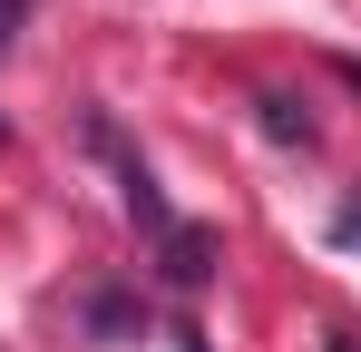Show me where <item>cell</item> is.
Returning a JSON list of instances; mask_svg holds the SVG:
<instances>
[{"mask_svg": "<svg viewBox=\"0 0 361 352\" xmlns=\"http://www.w3.org/2000/svg\"><path fill=\"white\" fill-rule=\"evenodd\" d=\"M88 147H98V157L118 167V186H127V216H137V225H147V235H176V225H185L176 206L157 196V176H147V167H137V157H127V137H118V127H108V117H88Z\"/></svg>", "mask_w": 361, "mask_h": 352, "instance_id": "1", "label": "cell"}, {"mask_svg": "<svg viewBox=\"0 0 361 352\" xmlns=\"http://www.w3.org/2000/svg\"><path fill=\"white\" fill-rule=\"evenodd\" d=\"M157 254H166V284L195 293L205 274H215V254H225V245H215V225H176V235H157Z\"/></svg>", "mask_w": 361, "mask_h": 352, "instance_id": "2", "label": "cell"}, {"mask_svg": "<svg viewBox=\"0 0 361 352\" xmlns=\"http://www.w3.org/2000/svg\"><path fill=\"white\" fill-rule=\"evenodd\" d=\"M264 137H274V147H312V108L274 88V98H264Z\"/></svg>", "mask_w": 361, "mask_h": 352, "instance_id": "3", "label": "cell"}, {"mask_svg": "<svg viewBox=\"0 0 361 352\" xmlns=\"http://www.w3.org/2000/svg\"><path fill=\"white\" fill-rule=\"evenodd\" d=\"M332 245H342V254H361V196L342 206V216H332Z\"/></svg>", "mask_w": 361, "mask_h": 352, "instance_id": "4", "label": "cell"}, {"mask_svg": "<svg viewBox=\"0 0 361 352\" xmlns=\"http://www.w3.org/2000/svg\"><path fill=\"white\" fill-rule=\"evenodd\" d=\"M39 0H0V40H20V20H30Z\"/></svg>", "mask_w": 361, "mask_h": 352, "instance_id": "5", "label": "cell"}, {"mask_svg": "<svg viewBox=\"0 0 361 352\" xmlns=\"http://www.w3.org/2000/svg\"><path fill=\"white\" fill-rule=\"evenodd\" d=\"M322 352H361V343H352V333H332V343H322Z\"/></svg>", "mask_w": 361, "mask_h": 352, "instance_id": "6", "label": "cell"}]
</instances>
